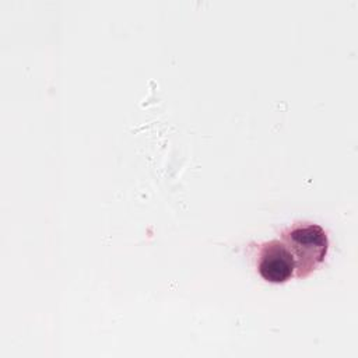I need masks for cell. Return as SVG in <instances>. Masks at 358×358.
Instances as JSON below:
<instances>
[{
    "label": "cell",
    "instance_id": "6da1fadb",
    "mask_svg": "<svg viewBox=\"0 0 358 358\" xmlns=\"http://www.w3.org/2000/svg\"><path fill=\"white\" fill-rule=\"evenodd\" d=\"M282 242L289 249L298 277H306L326 257L329 239L317 224L295 225L282 234Z\"/></svg>",
    "mask_w": 358,
    "mask_h": 358
},
{
    "label": "cell",
    "instance_id": "7a4b0ae2",
    "mask_svg": "<svg viewBox=\"0 0 358 358\" xmlns=\"http://www.w3.org/2000/svg\"><path fill=\"white\" fill-rule=\"evenodd\" d=\"M257 268L266 281L280 284L294 275L295 262L285 243L282 241L273 239L263 243Z\"/></svg>",
    "mask_w": 358,
    "mask_h": 358
}]
</instances>
